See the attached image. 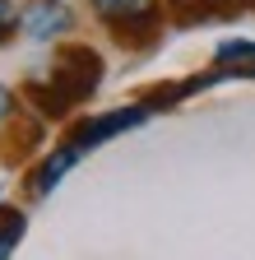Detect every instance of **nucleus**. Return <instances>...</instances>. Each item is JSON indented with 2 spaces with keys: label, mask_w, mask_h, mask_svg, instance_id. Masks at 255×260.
<instances>
[{
  "label": "nucleus",
  "mask_w": 255,
  "mask_h": 260,
  "mask_svg": "<svg viewBox=\"0 0 255 260\" xmlns=\"http://www.w3.org/2000/svg\"><path fill=\"white\" fill-rule=\"evenodd\" d=\"M10 107H14V98H10L5 88H0V121H5V116H10Z\"/></svg>",
  "instance_id": "6e6552de"
},
{
  "label": "nucleus",
  "mask_w": 255,
  "mask_h": 260,
  "mask_svg": "<svg viewBox=\"0 0 255 260\" xmlns=\"http://www.w3.org/2000/svg\"><path fill=\"white\" fill-rule=\"evenodd\" d=\"M93 10H98L112 28H121V23H135V19L153 14V0H93Z\"/></svg>",
  "instance_id": "20e7f679"
},
{
  "label": "nucleus",
  "mask_w": 255,
  "mask_h": 260,
  "mask_svg": "<svg viewBox=\"0 0 255 260\" xmlns=\"http://www.w3.org/2000/svg\"><path fill=\"white\" fill-rule=\"evenodd\" d=\"M98 79H102L98 51L70 47V51H60V60L51 65V79H47V84H33V88H28V98H38V107H42L47 116H60V112H70L75 103H84V98L98 88Z\"/></svg>",
  "instance_id": "f257e3e1"
},
{
  "label": "nucleus",
  "mask_w": 255,
  "mask_h": 260,
  "mask_svg": "<svg viewBox=\"0 0 255 260\" xmlns=\"http://www.w3.org/2000/svg\"><path fill=\"white\" fill-rule=\"evenodd\" d=\"M75 158H79V149H75V144H65L60 153H51V158L42 162V177H38V190H51V186H56L60 177L70 172V162H75Z\"/></svg>",
  "instance_id": "39448f33"
},
{
  "label": "nucleus",
  "mask_w": 255,
  "mask_h": 260,
  "mask_svg": "<svg viewBox=\"0 0 255 260\" xmlns=\"http://www.w3.org/2000/svg\"><path fill=\"white\" fill-rule=\"evenodd\" d=\"M65 28H70V10L56 5V0H38V5L23 10V32H28V38H38V42L56 38V32H65Z\"/></svg>",
  "instance_id": "7ed1b4c3"
},
{
  "label": "nucleus",
  "mask_w": 255,
  "mask_h": 260,
  "mask_svg": "<svg viewBox=\"0 0 255 260\" xmlns=\"http://www.w3.org/2000/svg\"><path fill=\"white\" fill-rule=\"evenodd\" d=\"M176 5H181V10H195V5L204 10V5H218V0H176Z\"/></svg>",
  "instance_id": "1a4fd4ad"
},
{
  "label": "nucleus",
  "mask_w": 255,
  "mask_h": 260,
  "mask_svg": "<svg viewBox=\"0 0 255 260\" xmlns=\"http://www.w3.org/2000/svg\"><path fill=\"white\" fill-rule=\"evenodd\" d=\"M10 28H14V5H10V0H0V38H5Z\"/></svg>",
  "instance_id": "0eeeda50"
},
{
  "label": "nucleus",
  "mask_w": 255,
  "mask_h": 260,
  "mask_svg": "<svg viewBox=\"0 0 255 260\" xmlns=\"http://www.w3.org/2000/svg\"><path fill=\"white\" fill-rule=\"evenodd\" d=\"M19 237H23V214H5L0 218V260H10Z\"/></svg>",
  "instance_id": "423d86ee"
},
{
  "label": "nucleus",
  "mask_w": 255,
  "mask_h": 260,
  "mask_svg": "<svg viewBox=\"0 0 255 260\" xmlns=\"http://www.w3.org/2000/svg\"><path fill=\"white\" fill-rule=\"evenodd\" d=\"M149 116V107H121V112H107V116H98V121H84L79 130H75V149L84 153V149H98V144H107L112 135H121V130H130V125H139Z\"/></svg>",
  "instance_id": "f03ea898"
}]
</instances>
